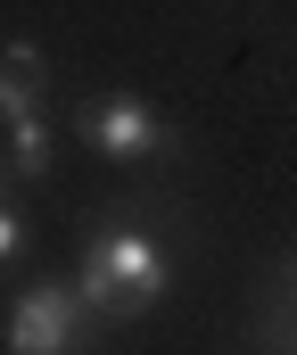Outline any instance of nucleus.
<instances>
[{
	"instance_id": "f257e3e1",
	"label": "nucleus",
	"mask_w": 297,
	"mask_h": 355,
	"mask_svg": "<svg viewBox=\"0 0 297 355\" xmlns=\"http://www.w3.org/2000/svg\"><path fill=\"white\" fill-rule=\"evenodd\" d=\"M75 289H83V306H91V314H116V322H132V314L165 306V289H174L165 240H157L149 223H132V215H107V223L91 232V248H83Z\"/></svg>"
},
{
	"instance_id": "f03ea898",
	"label": "nucleus",
	"mask_w": 297,
	"mask_h": 355,
	"mask_svg": "<svg viewBox=\"0 0 297 355\" xmlns=\"http://www.w3.org/2000/svg\"><path fill=\"white\" fill-rule=\"evenodd\" d=\"M83 132H91L99 157H116V166H149V157H165V149H174L165 116H157L141 91H99L91 107H83Z\"/></svg>"
},
{
	"instance_id": "7ed1b4c3",
	"label": "nucleus",
	"mask_w": 297,
	"mask_h": 355,
	"mask_svg": "<svg viewBox=\"0 0 297 355\" xmlns=\"http://www.w3.org/2000/svg\"><path fill=\"white\" fill-rule=\"evenodd\" d=\"M83 289L75 281H42V289H25L17 306H8V322H0V339L8 355H66L75 347V331H83Z\"/></svg>"
},
{
	"instance_id": "20e7f679",
	"label": "nucleus",
	"mask_w": 297,
	"mask_h": 355,
	"mask_svg": "<svg viewBox=\"0 0 297 355\" xmlns=\"http://www.w3.org/2000/svg\"><path fill=\"white\" fill-rule=\"evenodd\" d=\"M0 132H8V166H17V182H42V174H50L58 141H50V116H42V107H17V116H0Z\"/></svg>"
},
{
	"instance_id": "39448f33",
	"label": "nucleus",
	"mask_w": 297,
	"mask_h": 355,
	"mask_svg": "<svg viewBox=\"0 0 297 355\" xmlns=\"http://www.w3.org/2000/svg\"><path fill=\"white\" fill-rule=\"evenodd\" d=\"M42 83H50L42 50H33V42H0V116H17V107H42Z\"/></svg>"
},
{
	"instance_id": "423d86ee",
	"label": "nucleus",
	"mask_w": 297,
	"mask_h": 355,
	"mask_svg": "<svg viewBox=\"0 0 297 355\" xmlns=\"http://www.w3.org/2000/svg\"><path fill=\"white\" fill-rule=\"evenodd\" d=\"M25 248H33V232H25V215L8 207V190H0V265H17Z\"/></svg>"
},
{
	"instance_id": "0eeeda50",
	"label": "nucleus",
	"mask_w": 297,
	"mask_h": 355,
	"mask_svg": "<svg viewBox=\"0 0 297 355\" xmlns=\"http://www.w3.org/2000/svg\"><path fill=\"white\" fill-rule=\"evenodd\" d=\"M8 182H17V166H8V149H0V190H8Z\"/></svg>"
},
{
	"instance_id": "6e6552de",
	"label": "nucleus",
	"mask_w": 297,
	"mask_h": 355,
	"mask_svg": "<svg viewBox=\"0 0 297 355\" xmlns=\"http://www.w3.org/2000/svg\"><path fill=\"white\" fill-rule=\"evenodd\" d=\"M289 306H297V272H289Z\"/></svg>"
},
{
	"instance_id": "1a4fd4ad",
	"label": "nucleus",
	"mask_w": 297,
	"mask_h": 355,
	"mask_svg": "<svg viewBox=\"0 0 297 355\" xmlns=\"http://www.w3.org/2000/svg\"><path fill=\"white\" fill-rule=\"evenodd\" d=\"M289 347H297V331H289Z\"/></svg>"
}]
</instances>
